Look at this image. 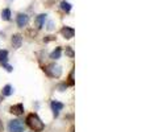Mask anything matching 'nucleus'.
I'll list each match as a JSON object with an SVG mask.
<instances>
[{"label": "nucleus", "mask_w": 150, "mask_h": 132, "mask_svg": "<svg viewBox=\"0 0 150 132\" xmlns=\"http://www.w3.org/2000/svg\"><path fill=\"white\" fill-rule=\"evenodd\" d=\"M8 60V50H0V64L7 62Z\"/></svg>", "instance_id": "ddd939ff"}, {"label": "nucleus", "mask_w": 150, "mask_h": 132, "mask_svg": "<svg viewBox=\"0 0 150 132\" xmlns=\"http://www.w3.org/2000/svg\"><path fill=\"white\" fill-rule=\"evenodd\" d=\"M28 23H29V16L26 15V13H18V16H17L18 28H24V26H26Z\"/></svg>", "instance_id": "20e7f679"}, {"label": "nucleus", "mask_w": 150, "mask_h": 132, "mask_svg": "<svg viewBox=\"0 0 150 132\" xmlns=\"http://www.w3.org/2000/svg\"><path fill=\"white\" fill-rule=\"evenodd\" d=\"M46 16L47 15H45V13H41V15L37 16V19H36V28L37 29H41L42 26H44L45 21H46Z\"/></svg>", "instance_id": "1a4fd4ad"}, {"label": "nucleus", "mask_w": 150, "mask_h": 132, "mask_svg": "<svg viewBox=\"0 0 150 132\" xmlns=\"http://www.w3.org/2000/svg\"><path fill=\"white\" fill-rule=\"evenodd\" d=\"M1 19L5 21H9L11 20V9L9 8H5V9L1 11Z\"/></svg>", "instance_id": "f8f14e48"}, {"label": "nucleus", "mask_w": 150, "mask_h": 132, "mask_svg": "<svg viewBox=\"0 0 150 132\" xmlns=\"http://www.w3.org/2000/svg\"><path fill=\"white\" fill-rule=\"evenodd\" d=\"M65 88H66V85H59L58 86V90L59 91H65Z\"/></svg>", "instance_id": "6ab92c4d"}, {"label": "nucleus", "mask_w": 150, "mask_h": 132, "mask_svg": "<svg viewBox=\"0 0 150 132\" xmlns=\"http://www.w3.org/2000/svg\"><path fill=\"white\" fill-rule=\"evenodd\" d=\"M1 65H3V66H4V67H5V70H7V71H12V70H13V67H12V66H11V65H8V64H7V62L1 64Z\"/></svg>", "instance_id": "f3484780"}, {"label": "nucleus", "mask_w": 150, "mask_h": 132, "mask_svg": "<svg viewBox=\"0 0 150 132\" xmlns=\"http://www.w3.org/2000/svg\"><path fill=\"white\" fill-rule=\"evenodd\" d=\"M9 111L12 112L13 115H23L24 114V106L21 103H18V104H13L12 107L9 108Z\"/></svg>", "instance_id": "6e6552de"}, {"label": "nucleus", "mask_w": 150, "mask_h": 132, "mask_svg": "<svg viewBox=\"0 0 150 132\" xmlns=\"http://www.w3.org/2000/svg\"><path fill=\"white\" fill-rule=\"evenodd\" d=\"M13 94V87L11 85H5L3 87V95L4 96H11Z\"/></svg>", "instance_id": "9b49d317"}, {"label": "nucleus", "mask_w": 150, "mask_h": 132, "mask_svg": "<svg viewBox=\"0 0 150 132\" xmlns=\"http://www.w3.org/2000/svg\"><path fill=\"white\" fill-rule=\"evenodd\" d=\"M61 8H62V9L65 11V12H70V11H71V4L63 0V1L61 3Z\"/></svg>", "instance_id": "4468645a"}, {"label": "nucleus", "mask_w": 150, "mask_h": 132, "mask_svg": "<svg viewBox=\"0 0 150 132\" xmlns=\"http://www.w3.org/2000/svg\"><path fill=\"white\" fill-rule=\"evenodd\" d=\"M65 53H66V56H69L70 58L74 57V50H73V48H71V46H66Z\"/></svg>", "instance_id": "2eb2a0df"}, {"label": "nucleus", "mask_w": 150, "mask_h": 132, "mask_svg": "<svg viewBox=\"0 0 150 132\" xmlns=\"http://www.w3.org/2000/svg\"><path fill=\"white\" fill-rule=\"evenodd\" d=\"M74 70H71V73H70V75H69V85L70 86H74Z\"/></svg>", "instance_id": "dca6fc26"}, {"label": "nucleus", "mask_w": 150, "mask_h": 132, "mask_svg": "<svg viewBox=\"0 0 150 132\" xmlns=\"http://www.w3.org/2000/svg\"><path fill=\"white\" fill-rule=\"evenodd\" d=\"M52 110L54 111V115L55 116H58V114H59V111L61 110H63V107H65V104L63 103H61V102H58V101H53L52 102Z\"/></svg>", "instance_id": "0eeeda50"}, {"label": "nucleus", "mask_w": 150, "mask_h": 132, "mask_svg": "<svg viewBox=\"0 0 150 132\" xmlns=\"http://www.w3.org/2000/svg\"><path fill=\"white\" fill-rule=\"evenodd\" d=\"M44 70H45V73L52 78H59L61 75H62V67L59 65H57V64H50V65H47Z\"/></svg>", "instance_id": "f03ea898"}, {"label": "nucleus", "mask_w": 150, "mask_h": 132, "mask_svg": "<svg viewBox=\"0 0 150 132\" xmlns=\"http://www.w3.org/2000/svg\"><path fill=\"white\" fill-rule=\"evenodd\" d=\"M52 40H55V37L49 36V39H45V42H47V41H52Z\"/></svg>", "instance_id": "aec40b11"}, {"label": "nucleus", "mask_w": 150, "mask_h": 132, "mask_svg": "<svg viewBox=\"0 0 150 132\" xmlns=\"http://www.w3.org/2000/svg\"><path fill=\"white\" fill-rule=\"evenodd\" d=\"M61 34H62L66 40H71L75 34V31L73 28H70V26H63V28L61 29Z\"/></svg>", "instance_id": "39448f33"}, {"label": "nucleus", "mask_w": 150, "mask_h": 132, "mask_svg": "<svg viewBox=\"0 0 150 132\" xmlns=\"http://www.w3.org/2000/svg\"><path fill=\"white\" fill-rule=\"evenodd\" d=\"M61 56H62V49H61V48H55V49L50 53V58H52V60H54V61L59 60Z\"/></svg>", "instance_id": "9d476101"}, {"label": "nucleus", "mask_w": 150, "mask_h": 132, "mask_svg": "<svg viewBox=\"0 0 150 132\" xmlns=\"http://www.w3.org/2000/svg\"><path fill=\"white\" fill-rule=\"evenodd\" d=\"M0 102H1V98H0Z\"/></svg>", "instance_id": "4be33fe9"}, {"label": "nucleus", "mask_w": 150, "mask_h": 132, "mask_svg": "<svg viewBox=\"0 0 150 132\" xmlns=\"http://www.w3.org/2000/svg\"><path fill=\"white\" fill-rule=\"evenodd\" d=\"M26 124L34 132H41V131H44V128H45L44 122H42L38 118V115H36V114H29L28 116H26Z\"/></svg>", "instance_id": "f257e3e1"}, {"label": "nucleus", "mask_w": 150, "mask_h": 132, "mask_svg": "<svg viewBox=\"0 0 150 132\" xmlns=\"http://www.w3.org/2000/svg\"><path fill=\"white\" fill-rule=\"evenodd\" d=\"M1 131H3V123L0 122V132H1Z\"/></svg>", "instance_id": "412c9836"}, {"label": "nucleus", "mask_w": 150, "mask_h": 132, "mask_svg": "<svg viewBox=\"0 0 150 132\" xmlns=\"http://www.w3.org/2000/svg\"><path fill=\"white\" fill-rule=\"evenodd\" d=\"M8 130L9 132H23L24 131V123L21 120H11L8 123Z\"/></svg>", "instance_id": "7ed1b4c3"}, {"label": "nucleus", "mask_w": 150, "mask_h": 132, "mask_svg": "<svg viewBox=\"0 0 150 132\" xmlns=\"http://www.w3.org/2000/svg\"><path fill=\"white\" fill-rule=\"evenodd\" d=\"M21 44H23V36L18 33L13 34L12 36V46L15 48V49H18V48L21 46Z\"/></svg>", "instance_id": "423d86ee"}, {"label": "nucleus", "mask_w": 150, "mask_h": 132, "mask_svg": "<svg viewBox=\"0 0 150 132\" xmlns=\"http://www.w3.org/2000/svg\"><path fill=\"white\" fill-rule=\"evenodd\" d=\"M53 25H54V24H53V21H50V23H49V24H47V26H46V28H47V29H49V31H52V29H53V28H54V26H53Z\"/></svg>", "instance_id": "a211bd4d"}]
</instances>
